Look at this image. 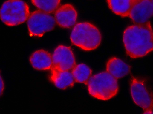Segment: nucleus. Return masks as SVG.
<instances>
[{
  "instance_id": "nucleus-1",
  "label": "nucleus",
  "mask_w": 153,
  "mask_h": 114,
  "mask_svg": "<svg viewBox=\"0 0 153 114\" xmlns=\"http://www.w3.org/2000/svg\"><path fill=\"white\" fill-rule=\"evenodd\" d=\"M123 39L126 53L131 58L142 57L153 51V30L149 21L128 26Z\"/></svg>"
},
{
  "instance_id": "nucleus-2",
  "label": "nucleus",
  "mask_w": 153,
  "mask_h": 114,
  "mask_svg": "<svg viewBox=\"0 0 153 114\" xmlns=\"http://www.w3.org/2000/svg\"><path fill=\"white\" fill-rule=\"evenodd\" d=\"M70 39L74 45L86 51L96 49L101 41V35L98 29L88 22L79 23L71 31Z\"/></svg>"
},
{
  "instance_id": "nucleus-3",
  "label": "nucleus",
  "mask_w": 153,
  "mask_h": 114,
  "mask_svg": "<svg viewBox=\"0 0 153 114\" xmlns=\"http://www.w3.org/2000/svg\"><path fill=\"white\" fill-rule=\"evenodd\" d=\"M87 85L89 94L100 100L110 99L117 94L118 91L117 79L107 72L91 76Z\"/></svg>"
},
{
  "instance_id": "nucleus-4",
  "label": "nucleus",
  "mask_w": 153,
  "mask_h": 114,
  "mask_svg": "<svg viewBox=\"0 0 153 114\" xmlns=\"http://www.w3.org/2000/svg\"><path fill=\"white\" fill-rule=\"evenodd\" d=\"M28 4L21 0H7L4 2L0 10L1 19L5 24L14 26L27 20L30 15Z\"/></svg>"
},
{
  "instance_id": "nucleus-5",
  "label": "nucleus",
  "mask_w": 153,
  "mask_h": 114,
  "mask_svg": "<svg viewBox=\"0 0 153 114\" xmlns=\"http://www.w3.org/2000/svg\"><path fill=\"white\" fill-rule=\"evenodd\" d=\"M54 17L49 13L40 10H36L30 14L27 20V27L32 36L40 37L55 27Z\"/></svg>"
},
{
  "instance_id": "nucleus-6",
  "label": "nucleus",
  "mask_w": 153,
  "mask_h": 114,
  "mask_svg": "<svg viewBox=\"0 0 153 114\" xmlns=\"http://www.w3.org/2000/svg\"><path fill=\"white\" fill-rule=\"evenodd\" d=\"M130 89L133 101L144 110V113H153V97L144 83L133 77L130 81Z\"/></svg>"
},
{
  "instance_id": "nucleus-7",
  "label": "nucleus",
  "mask_w": 153,
  "mask_h": 114,
  "mask_svg": "<svg viewBox=\"0 0 153 114\" xmlns=\"http://www.w3.org/2000/svg\"><path fill=\"white\" fill-rule=\"evenodd\" d=\"M53 65L51 70L71 71L76 65L74 55L71 48L60 45L52 55Z\"/></svg>"
},
{
  "instance_id": "nucleus-8",
  "label": "nucleus",
  "mask_w": 153,
  "mask_h": 114,
  "mask_svg": "<svg viewBox=\"0 0 153 114\" xmlns=\"http://www.w3.org/2000/svg\"><path fill=\"white\" fill-rule=\"evenodd\" d=\"M153 15V3L151 0L136 1L130 10L129 17L136 24L145 23Z\"/></svg>"
},
{
  "instance_id": "nucleus-9",
  "label": "nucleus",
  "mask_w": 153,
  "mask_h": 114,
  "mask_svg": "<svg viewBox=\"0 0 153 114\" xmlns=\"http://www.w3.org/2000/svg\"><path fill=\"white\" fill-rule=\"evenodd\" d=\"M77 13L75 7L70 4H65L56 10L54 18L56 23L60 27L69 28L75 24Z\"/></svg>"
},
{
  "instance_id": "nucleus-10",
  "label": "nucleus",
  "mask_w": 153,
  "mask_h": 114,
  "mask_svg": "<svg viewBox=\"0 0 153 114\" xmlns=\"http://www.w3.org/2000/svg\"><path fill=\"white\" fill-rule=\"evenodd\" d=\"M33 68L40 70H51L53 65L52 55L47 51L40 49L33 52L29 58Z\"/></svg>"
},
{
  "instance_id": "nucleus-11",
  "label": "nucleus",
  "mask_w": 153,
  "mask_h": 114,
  "mask_svg": "<svg viewBox=\"0 0 153 114\" xmlns=\"http://www.w3.org/2000/svg\"><path fill=\"white\" fill-rule=\"evenodd\" d=\"M130 69L128 64L116 57L111 58L106 64V72L117 79L126 75L129 72Z\"/></svg>"
},
{
  "instance_id": "nucleus-12",
  "label": "nucleus",
  "mask_w": 153,
  "mask_h": 114,
  "mask_svg": "<svg viewBox=\"0 0 153 114\" xmlns=\"http://www.w3.org/2000/svg\"><path fill=\"white\" fill-rule=\"evenodd\" d=\"M49 80L56 87L62 89L73 86L75 81L70 71L51 70Z\"/></svg>"
},
{
  "instance_id": "nucleus-13",
  "label": "nucleus",
  "mask_w": 153,
  "mask_h": 114,
  "mask_svg": "<svg viewBox=\"0 0 153 114\" xmlns=\"http://www.w3.org/2000/svg\"><path fill=\"white\" fill-rule=\"evenodd\" d=\"M108 7L115 14L123 17H129L134 0H107Z\"/></svg>"
},
{
  "instance_id": "nucleus-14",
  "label": "nucleus",
  "mask_w": 153,
  "mask_h": 114,
  "mask_svg": "<svg viewBox=\"0 0 153 114\" xmlns=\"http://www.w3.org/2000/svg\"><path fill=\"white\" fill-rule=\"evenodd\" d=\"M71 72L75 81L85 84H87L92 74L91 69L83 63L76 64Z\"/></svg>"
},
{
  "instance_id": "nucleus-15",
  "label": "nucleus",
  "mask_w": 153,
  "mask_h": 114,
  "mask_svg": "<svg viewBox=\"0 0 153 114\" xmlns=\"http://www.w3.org/2000/svg\"><path fill=\"white\" fill-rule=\"evenodd\" d=\"M61 1V0H31L33 4L39 10L49 13L56 10Z\"/></svg>"
},
{
  "instance_id": "nucleus-16",
  "label": "nucleus",
  "mask_w": 153,
  "mask_h": 114,
  "mask_svg": "<svg viewBox=\"0 0 153 114\" xmlns=\"http://www.w3.org/2000/svg\"><path fill=\"white\" fill-rule=\"evenodd\" d=\"M0 94L1 95L2 94L4 89V85L3 80L2 79L1 77H0Z\"/></svg>"
},
{
  "instance_id": "nucleus-17",
  "label": "nucleus",
  "mask_w": 153,
  "mask_h": 114,
  "mask_svg": "<svg viewBox=\"0 0 153 114\" xmlns=\"http://www.w3.org/2000/svg\"><path fill=\"white\" fill-rule=\"evenodd\" d=\"M151 1H152V3H153V0H151Z\"/></svg>"
},
{
  "instance_id": "nucleus-18",
  "label": "nucleus",
  "mask_w": 153,
  "mask_h": 114,
  "mask_svg": "<svg viewBox=\"0 0 153 114\" xmlns=\"http://www.w3.org/2000/svg\"><path fill=\"white\" fill-rule=\"evenodd\" d=\"M134 0L135 1H138L139 0Z\"/></svg>"
}]
</instances>
